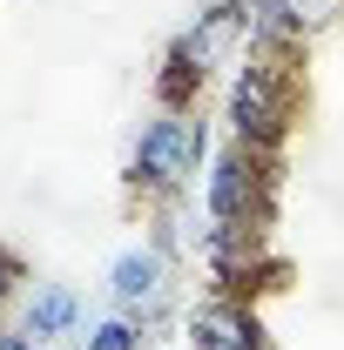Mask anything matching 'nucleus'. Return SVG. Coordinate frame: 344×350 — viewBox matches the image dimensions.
I'll return each mask as SVG.
<instances>
[{"label":"nucleus","instance_id":"obj_11","mask_svg":"<svg viewBox=\"0 0 344 350\" xmlns=\"http://www.w3.org/2000/svg\"><path fill=\"white\" fill-rule=\"evenodd\" d=\"M0 350H47V344H34V337H21V330H0Z\"/></svg>","mask_w":344,"mask_h":350},{"label":"nucleus","instance_id":"obj_8","mask_svg":"<svg viewBox=\"0 0 344 350\" xmlns=\"http://www.w3.org/2000/svg\"><path fill=\"white\" fill-rule=\"evenodd\" d=\"M75 350H149V337H142V323L135 317H101V323H88V337H75Z\"/></svg>","mask_w":344,"mask_h":350},{"label":"nucleus","instance_id":"obj_3","mask_svg":"<svg viewBox=\"0 0 344 350\" xmlns=\"http://www.w3.org/2000/svg\"><path fill=\"white\" fill-rule=\"evenodd\" d=\"M203 216L210 229H243L257 236V216H263V155L257 148H223L210 162V189H203Z\"/></svg>","mask_w":344,"mask_h":350},{"label":"nucleus","instance_id":"obj_5","mask_svg":"<svg viewBox=\"0 0 344 350\" xmlns=\"http://www.w3.org/2000/svg\"><path fill=\"white\" fill-rule=\"evenodd\" d=\"M108 297L122 317L135 323H156L162 310H169V256L156 250V243H142V250H122L115 269H108Z\"/></svg>","mask_w":344,"mask_h":350},{"label":"nucleus","instance_id":"obj_4","mask_svg":"<svg viewBox=\"0 0 344 350\" xmlns=\"http://www.w3.org/2000/svg\"><path fill=\"white\" fill-rule=\"evenodd\" d=\"M243 47V14H236V0H223V7H203L196 14V27H182V41H175V54H169V101L182 108V94L203 81V75H216L230 54Z\"/></svg>","mask_w":344,"mask_h":350},{"label":"nucleus","instance_id":"obj_7","mask_svg":"<svg viewBox=\"0 0 344 350\" xmlns=\"http://www.w3.org/2000/svg\"><path fill=\"white\" fill-rule=\"evenodd\" d=\"M75 323H82V297H75L68 283H41V290L21 304V337H34V344L68 337Z\"/></svg>","mask_w":344,"mask_h":350},{"label":"nucleus","instance_id":"obj_9","mask_svg":"<svg viewBox=\"0 0 344 350\" xmlns=\"http://www.w3.org/2000/svg\"><path fill=\"white\" fill-rule=\"evenodd\" d=\"M291 7V21H297V34H317V27H331L344 14V0H284Z\"/></svg>","mask_w":344,"mask_h":350},{"label":"nucleus","instance_id":"obj_1","mask_svg":"<svg viewBox=\"0 0 344 350\" xmlns=\"http://www.w3.org/2000/svg\"><path fill=\"white\" fill-rule=\"evenodd\" d=\"M203 155H210V129L189 108H162L142 129V142H135L129 175H135V189H149V196H182L196 182V169H203Z\"/></svg>","mask_w":344,"mask_h":350},{"label":"nucleus","instance_id":"obj_6","mask_svg":"<svg viewBox=\"0 0 344 350\" xmlns=\"http://www.w3.org/2000/svg\"><path fill=\"white\" fill-rule=\"evenodd\" d=\"M189 344L196 350H263V323L236 297H210L189 310Z\"/></svg>","mask_w":344,"mask_h":350},{"label":"nucleus","instance_id":"obj_10","mask_svg":"<svg viewBox=\"0 0 344 350\" xmlns=\"http://www.w3.org/2000/svg\"><path fill=\"white\" fill-rule=\"evenodd\" d=\"M14 290H21V262H14L7 250H0V310L14 304Z\"/></svg>","mask_w":344,"mask_h":350},{"label":"nucleus","instance_id":"obj_2","mask_svg":"<svg viewBox=\"0 0 344 350\" xmlns=\"http://www.w3.org/2000/svg\"><path fill=\"white\" fill-rule=\"evenodd\" d=\"M230 129L243 148L270 155L291 129V54H250L230 81Z\"/></svg>","mask_w":344,"mask_h":350}]
</instances>
